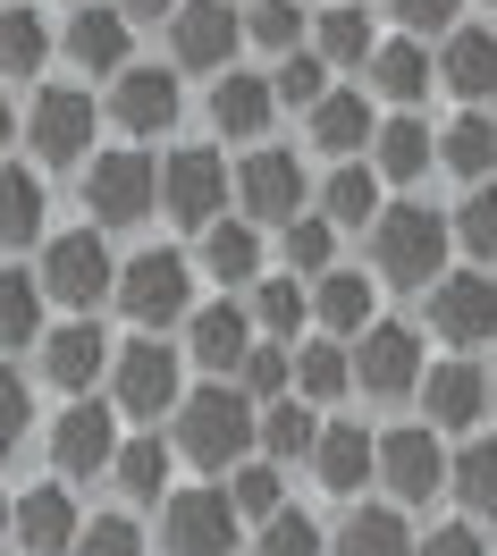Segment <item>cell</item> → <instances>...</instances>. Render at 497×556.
Instances as JSON below:
<instances>
[{
  "mask_svg": "<svg viewBox=\"0 0 497 556\" xmlns=\"http://www.w3.org/2000/svg\"><path fill=\"white\" fill-rule=\"evenodd\" d=\"M178 455L186 464H203V472H237L253 455V430H262V414H253V396L237 380H203L178 396Z\"/></svg>",
  "mask_w": 497,
  "mask_h": 556,
  "instance_id": "6da1fadb",
  "label": "cell"
},
{
  "mask_svg": "<svg viewBox=\"0 0 497 556\" xmlns=\"http://www.w3.org/2000/svg\"><path fill=\"white\" fill-rule=\"evenodd\" d=\"M447 237H456V228H447L430 203H396V211L371 219V262H380L388 287H422L430 295V287L447 278Z\"/></svg>",
  "mask_w": 497,
  "mask_h": 556,
  "instance_id": "7a4b0ae2",
  "label": "cell"
},
{
  "mask_svg": "<svg viewBox=\"0 0 497 556\" xmlns=\"http://www.w3.org/2000/svg\"><path fill=\"white\" fill-rule=\"evenodd\" d=\"M186 396V354L161 346V338H136V346L110 354V405L143 430H161V414H178Z\"/></svg>",
  "mask_w": 497,
  "mask_h": 556,
  "instance_id": "3957f363",
  "label": "cell"
},
{
  "mask_svg": "<svg viewBox=\"0 0 497 556\" xmlns=\"http://www.w3.org/2000/svg\"><path fill=\"white\" fill-rule=\"evenodd\" d=\"M118 313L136 320L143 338H161V329H178L194 313V262L186 253H136V262H118Z\"/></svg>",
  "mask_w": 497,
  "mask_h": 556,
  "instance_id": "277c9868",
  "label": "cell"
},
{
  "mask_svg": "<svg viewBox=\"0 0 497 556\" xmlns=\"http://www.w3.org/2000/svg\"><path fill=\"white\" fill-rule=\"evenodd\" d=\"M42 295L51 304H68V313H93L110 287H118V262H110V244L93 228H68V237H42Z\"/></svg>",
  "mask_w": 497,
  "mask_h": 556,
  "instance_id": "5b68a950",
  "label": "cell"
},
{
  "mask_svg": "<svg viewBox=\"0 0 497 556\" xmlns=\"http://www.w3.org/2000/svg\"><path fill=\"white\" fill-rule=\"evenodd\" d=\"M152 203H161L152 152H93V169H85V211H93V228H136V219H152Z\"/></svg>",
  "mask_w": 497,
  "mask_h": 556,
  "instance_id": "8992f818",
  "label": "cell"
},
{
  "mask_svg": "<svg viewBox=\"0 0 497 556\" xmlns=\"http://www.w3.org/2000/svg\"><path fill=\"white\" fill-rule=\"evenodd\" d=\"M245 515L228 506V489H169L161 506V548L169 556H237Z\"/></svg>",
  "mask_w": 497,
  "mask_h": 556,
  "instance_id": "52a82bcc",
  "label": "cell"
},
{
  "mask_svg": "<svg viewBox=\"0 0 497 556\" xmlns=\"http://www.w3.org/2000/svg\"><path fill=\"white\" fill-rule=\"evenodd\" d=\"M110 455H118V405L68 396V414L51 421V472L60 481H102Z\"/></svg>",
  "mask_w": 497,
  "mask_h": 556,
  "instance_id": "ba28073f",
  "label": "cell"
},
{
  "mask_svg": "<svg viewBox=\"0 0 497 556\" xmlns=\"http://www.w3.org/2000/svg\"><path fill=\"white\" fill-rule=\"evenodd\" d=\"M371 481L388 489L396 506H430V497H447V447H438V430L413 421V430H388L380 439V472Z\"/></svg>",
  "mask_w": 497,
  "mask_h": 556,
  "instance_id": "9c48e42d",
  "label": "cell"
},
{
  "mask_svg": "<svg viewBox=\"0 0 497 556\" xmlns=\"http://www.w3.org/2000/svg\"><path fill=\"white\" fill-rule=\"evenodd\" d=\"M161 211L186 219V228H212L219 211H228V161L203 152V143L169 152V161H161Z\"/></svg>",
  "mask_w": 497,
  "mask_h": 556,
  "instance_id": "30bf717a",
  "label": "cell"
},
{
  "mask_svg": "<svg viewBox=\"0 0 497 556\" xmlns=\"http://www.w3.org/2000/svg\"><path fill=\"white\" fill-rule=\"evenodd\" d=\"M237 42H245V17L228 9V0H178V17H169V51H178V68H237Z\"/></svg>",
  "mask_w": 497,
  "mask_h": 556,
  "instance_id": "8fae6325",
  "label": "cell"
},
{
  "mask_svg": "<svg viewBox=\"0 0 497 556\" xmlns=\"http://www.w3.org/2000/svg\"><path fill=\"white\" fill-rule=\"evenodd\" d=\"M355 388L362 396H413L422 388V338L405 329V320H371L362 329V346H355Z\"/></svg>",
  "mask_w": 497,
  "mask_h": 556,
  "instance_id": "7c38bea8",
  "label": "cell"
},
{
  "mask_svg": "<svg viewBox=\"0 0 497 556\" xmlns=\"http://www.w3.org/2000/svg\"><path fill=\"white\" fill-rule=\"evenodd\" d=\"M430 329H438L456 354L489 346V338H497V278H481V270L438 278V287H430Z\"/></svg>",
  "mask_w": 497,
  "mask_h": 556,
  "instance_id": "4fadbf2b",
  "label": "cell"
},
{
  "mask_svg": "<svg viewBox=\"0 0 497 556\" xmlns=\"http://www.w3.org/2000/svg\"><path fill=\"white\" fill-rule=\"evenodd\" d=\"M76 531H85V515H76L68 481H35V489L9 497V540H17L26 556H68Z\"/></svg>",
  "mask_w": 497,
  "mask_h": 556,
  "instance_id": "5bb4252c",
  "label": "cell"
},
{
  "mask_svg": "<svg viewBox=\"0 0 497 556\" xmlns=\"http://www.w3.org/2000/svg\"><path fill=\"white\" fill-rule=\"evenodd\" d=\"M35 346H42V380L60 388V396H85V388L110 371V354H118V346L102 338V320H93V313L60 320V329H42Z\"/></svg>",
  "mask_w": 497,
  "mask_h": 556,
  "instance_id": "9a60e30c",
  "label": "cell"
},
{
  "mask_svg": "<svg viewBox=\"0 0 497 556\" xmlns=\"http://www.w3.org/2000/svg\"><path fill=\"white\" fill-rule=\"evenodd\" d=\"M26 143H35L42 161H85V152H93V93L42 85L35 110H26Z\"/></svg>",
  "mask_w": 497,
  "mask_h": 556,
  "instance_id": "2e32d148",
  "label": "cell"
},
{
  "mask_svg": "<svg viewBox=\"0 0 497 556\" xmlns=\"http://www.w3.org/2000/svg\"><path fill=\"white\" fill-rule=\"evenodd\" d=\"M237 203H245L253 228H286V219L304 211V169H295V152H253L245 169H237Z\"/></svg>",
  "mask_w": 497,
  "mask_h": 556,
  "instance_id": "e0dca14e",
  "label": "cell"
},
{
  "mask_svg": "<svg viewBox=\"0 0 497 556\" xmlns=\"http://www.w3.org/2000/svg\"><path fill=\"white\" fill-rule=\"evenodd\" d=\"M413 396H422V414H430V430H438V439H447V430H472V421L489 414V371H481V363H438V371H422V388H413Z\"/></svg>",
  "mask_w": 497,
  "mask_h": 556,
  "instance_id": "ac0fdd59",
  "label": "cell"
},
{
  "mask_svg": "<svg viewBox=\"0 0 497 556\" xmlns=\"http://www.w3.org/2000/svg\"><path fill=\"white\" fill-rule=\"evenodd\" d=\"M313 472H320V489H329V497H362V481L380 472V439H371L362 421H320Z\"/></svg>",
  "mask_w": 497,
  "mask_h": 556,
  "instance_id": "d6986e66",
  "label": "cell"
},
{
  "mask_svg": "<svg viewBox=\"0 0 497 556\" xmlns=\"http://www.w3.org/2000/svg\"><path fill=\"white\" fill-rule=\"evenodd\" d=\"M245 354H253V320L237 304H194L186 313V363H203L212 380H237Z\"/></svg>",
  "mask_w": 497,
  "mask_h": 556,
  "instance_id": "ffe728a7",
  "label": "cell"
},
{
  "mask_svg": "<svg viewBox=\"0 0 497 556\" xmlns=\"http://www.w3.org/2000/svg\"><path fill=\"white\" fill-rule=\"evenodd\" d=\"M110 118H118L127 136H169V127H178V76L169 68H118Z\"/></svg>",
  "mask_w": 497,
  "mask_h": 556,
  "instance_id": "44dd1931",
  "label": "cell"
},
{
  "mask_svg": "<svg viewBox=\"0 0 497 556\" xmlns=\"http://www.w3.org/2000/svg\"><path fill=\"white\" fill-rule=\"evenodd\" d=\"M127 42H136V26L118 17V9H76L68 17V35H60V51H68V68H85V76H118L127 68Z\"/></svg>",
  "mask_w": 497,
  "mask_h": 556,
  "instance_id": "7402d4cb",
  "label": "cell"
},
{
  "mask_svg": "<svg viewBox=\"0 0 497 556\" xmlns=\"http://www.w3.org/2000/svg\"><path fill=\"white\" fill-rule=\"evenodd\" d=\"M438 85L463 93V102H489L497 93V35L489 26H456L447 51H438Z\"/></svg>",
  "mask_w": 497,
  "mask_h": 556,
  "instance_id": "603a6c76",
  "label": "cell"
},
{
  "mask_svg": "<svg viewBox=\"0 0 497 556\" xmlns=\"http://www.w3.org/2000/svg\"><path fill=\"white\" fill-rule=\"evenodd\" d=\"M371 313H380V287H362L355 270H320L313 278V320L346 346V338H362L371 329Z\"/></svg>",
  "mask_w": 497,
  "mask_h": 556,
  "instance_id": "cb8c5ba5",
  "label": "cell"
},
{
  "mask_svg": "<svg viewBox=\"0 0 497 556\" xmlns=\"http://www.w3.org/2000/svg\"><path fill=\"white\" fill-rule=\"evenodd\" d=\"M270 110H279L270 76L219 68V85H212V127H219V136H262V127H270Z\"/></svg>",
  "mask_w": 497,
  "mask_h": 556,
  "instance_id": "d4e9b609",
  "label": "cell"
},
{
  "mask_svg": "<svg viewBox=\"0 0 497 556\" xmlns=\"http://www.w3.org/2000/svg\"><path fill=\"white\" fill-rule=\"evenodd\" d=\"M262 414V430H253V447L270 455V464H313V439H320V405H304V396H279V405H253Z\"/></svg>",
  "mask_w": 497,
  "mask_h": 556,
  "instance_id": "484cf974",
  "label": "cell"
},
{
  "mask_svg": "<svg viewBox=\"0 0 497 556\" xmlns=\"http://www.w3.org/2000/svg\"><path fill=\"white\" fill-rule=\"evenodd\" d=\"M430 161H438V136H430L422 118H388L371 136V177H388V186H413Z\"/></svg>",
  "mask_w": 497,
  "mask_h": 556,
  "instance_id": "4316f807",
  "label": "cell"
},
{
  "mask_svg": "<svg viewBox=\"0 0 497 556\" xmlns=\"http://www.w3.org/2000/svg\"><path fill=\"white\" fill-rule=\"evenodd\" d=\"M203 270H212L219 287H253V278H262V228H253V219H212V228H203Z\"/></svg>",
  "mask_w": 497,
  "mask_h": 556,
  "instance_id": "83f0119b",
  "label": "cell"
},
{
  "mask_svg": "<svg viewBox=\"0 0 497 556\" xmlns=\"http://www.w3.org/2000/svg\"><path fill=\"white\" fill-rule=\"evenodd\" d=\"M371 136H380V118H371V102H362V93H320V102H313V143H320V152L355 161Z\"/></svg>",
  "mask_w": 497,
  "mask_h": 556,
  "instance_id": "f1b7e54d",
  "label": "cell"
},
{
  "mask_svg": "<svg viewBox=\"0 0 497 556\" xmlns=\"http://www.w3.org/2000/svg\"><path fill=\"white\" fill-rule=\"evenodd\" d=\"M447 489L463 497L472 522H497V439H463V447L447 455Z\"/></svg>",
  "mask_w": 497,
  "mask_h": 556,
  "instance_id": "f546056e",
  "label": "cell"
},
{
  "mask_svg": "<svg viewBox=\"0 0 497 556\" xmlns=\"http://www.w3.org/2000/svg\"><path fill=\"white\" fill-rule=\"evenodd\" d=\"M329 548H337V556H413V531H405L396 506H355V515L337 522Z\"/></svg>",
  "mask_w": 497,
  "mask_h": 556,
  "instance_id": "4dcf8cb0",
  "label": "cell"
},
{
  "mask_svg": "<svg viewBox=\"0 0 497 556\" xmlns=\"http://www.w3.org/2000/svg\"><path fill=\"white\" fill-rule=\"evenodd\" d=\"M320 219H329V228L380 219V177H371V161H337V169H329V186H320Z\"/></svg>",
  "mask_w": 497,
  "mask_h": 556,
  "instance_id": "1f68e13d",
  "label": "cell"
},
{
  "mask_svg": "<svg viewBox=\"0 0 497 556\" xmlns=\"http://www.w3.org/2000/svg\"><path fill=\"white\" fill-rule=\"evenodd\" d=\"M346 388H355V354L337 346V338L295 346V396H304V405H337Z\"/></svg>",
  "mask_w": 497,
  "mask_h": 556,
  "instance_id": "d6a6232c",
  "label": "cell"
},
{
  "mask_svg": "<svg viewBox=\"0 0 497 556\" xmlns=\"http://www.w3.org/2000/svg\"><path fill=\"white\" fill-rule=\"evenodd\" d=\"M42 237V177L0 161V253H26Z\"/></svg>",
  "mask_w": 497,
  "mask_h": 556,
  "instance_id": "836d02e7",
  "label": "cell"
},
{
  "mask_svg": "<svg viewBox=\"0 0 497 556\" xmlns=\"http://www.w3.org/2000/svg\"><path fill=\"white\" fill-rule=\"evenodd\" d=\"M362 68H371V93H388V102H422V93H430V51L413 35H405V42H380Z\"/></svg>",
  "mask_w": 497,
  "mask_h": 556,
  "instance_id": "e575fe53",
  "label": "cell"
},
{
  "mask_svg": "<svg viewBox=\"0 0 497 556\" xmlns=\"http://www.w3.org/2000/svg\"><path fill=\"white\" fill-rule=\"evenodd\" d=\"M110 481L127 489L136 506H152V497L169 489V447H161V430H143V439H118V455H110Z\"/></svg>",
  "mask_w": 497,
  "mask_h": 556,
  "instance_id": "d590c367",
  "label": "cell"
},
{
  "mask_svg": "<svg viewBox=\"0 0 497 556\" xmlns=\"http://www.w3.org/2000/svg\"><path fill=\"white\" fill-rule=\"evenodd\" d=\"M35 338H42V278H26V270L0 262V354L35 346Z\"/></svg>",
  "mask_w": 497,
  "mask_h": 556,
  "instance_id": "8d00e7d4",
  "label": "cell"
},
{
  "mask_svg": "<svg viewBox=\"0 0 497 556\" xmlns=\"http://www.w3.org/2000/svg\"><path fill=\"white\" fill-rule=\"evenodd\" d=\"M438 161H447L456 177H472V186H489V169H497V127L481 118V110H463L456 127L438 136Z\"/></svg>",
  "mask_w": 497,
  "mask_h": 556,
  "instance_id": "74e56055",
  "label": "cell"
},
{
  "mask_svg": "<svg viewBox=\"0 0 497 556\" xmlns=\"http://www.w3.org/2000/svg\"><path fill=\"white\" fill-rule=\"evenodd\" d=\"M42 60H51L42 17H35V9H0V85H26Z\"/></svg>",
  "mask_w": 497,
  "mask_h": 556,
  "instance_id": "f35d334b",
  "label": "cell"
},
{
  "mask_svg": "<svg viewBox=\"0 0 497 556\" xmlns=\"http://www.w3.org/2000/svg\"><path fill=\"white\" fill-rule=\"evenodd\" d=\"M371 51H380V35H371L362 0H346V9H320V60H329V68H362Z\"/></svg>",
  "mask_w": 497,
  "mask_h": 556,
  "instance_id": "ab89813d",
  "label": "cell"
},
{
  "mask_svg": "<svg viewBox=\"0 0 497 556\" xmlns=\"http://www.w3.org/2000/svg\"><path fill=\"white\" fill-rule=\"evenodd\" d=\"M253 320L286 346V338L313 320V287H295V278H253Z\"/></svg>",
  "mask_w": 497,
  "mask_h": 556,
  "instance_id": "60d3db41",
  "label": "cell"
},
{
  "mask_svg": "<svg viewBox=\"0 0 497 556\" xmlns=\"http://www.w3.org/2000/svg\"><path fill=\"white\" fill-rule=\"evenodd\" d=\"M219 489H228V506H237V515H253V522H270V515L286 506V481H279V464H270V455H262V464L245 455V464H237Z\"/></svg>",
  "mask_w": 497,
  "mask_h": 556,
  "instance_id": "b9f144b4",
  "label": "cell"
},
{
  "mask_svg": "<svg viewBox=\"0 0 497 556\" xmlns=\"http://www.w3.org/2000/svg\"><path fill=\"white\" fill-rule=\"evenodd\" d=\"M237 388H245L253 405H279V396H295V346H253L245 363H237Z\"/></svg>",
  "mask_w": 497,
  "mask_h": 556,
  "instance_id": "7bdbcfd3",
  "label": "cell"
},
{
  "mask_svg": "<svg viewBox=\"0 0 497 556\" xmlns=\"http://www.w3.org/2000/svg\"><path fill=\"white\" fill-rule=\"evenodd\" d=\"M279 244H286V278H320V270H329V253H337V228L295 211V219L279 228Z\"/></svg>",
  "mask_w": 497,
  "mask_h": 556,
  "instance_id": "ee69618b",
  "label": "cell"
},
{
  "mask_svg": "<svg viewBox=\"0 0 497 556\" xmlns=\"http://www.w3.org/2000/svg\"><path fill=\"white\" fill-rule=\"evenodd\" d=\"M447 228H456V244L472 253V262H497V186H472Z\"/></svg>",
  "mask_w": 497,
  "mask_h": 556,
  "instance_id": "f6af8a7d",
  "label": "cell"
},
{
  "mask_svg": "<svg viewBox=\"0 0 497 556\" xmlns=\"http://www.w3.org/2000/svg\"><path fill=\"white\" fill-rule=\"evenodd\" d=\"M253 556H329V540H320L313 515H295V506H279V515L262 522V540H253Z\"/></svg>",
  "mask_w": 497,
  "mask_h": 556,
  "instance_id": "bcb514c9",
  "label": "cell"
},
{
  "mask_svg": "<svg viewBox=\"0 0 497 556\" xmlns=\"http://www.w3.org/2000/svg\"><path fill=\"white\" fill-rule=\"evenodd\" d=\"M245 35L262 42V51H295V35H304V0H253L245 9Z\"/></svg>",
  "mask_w": 497,
  "mask_h": 556,
  "instance_id": "7dc6e473",
  "label": "cell"
},
{
  "mask_svg": "<svg viewBox=\"0 0 497 556\" xmlns=\"http://www.w3.org/2000/svg\"><path fill=\"white\" fill-rule=\"evenodd\" d=\"M270 93H279V102H295V110H313L320 93H329V60H320V51H286L279 76H270Z\"/></svg>",
  "mask_w": 497,
  "mask_h": 556,
  "instance_id": "c3c4849f",
  "label": "cell"
},
{
  "mask_svg": "<svg viewBox=\"0 0 497 556\" xmlns=\"http://www.w3.org/2000/svg\"><path fill=\"white\" fill-rule=\"evenodd\" d=\"M68 556H143V531H136V515H85Z\"/></svg>",
  "mask_w": 497,
  "mask_h": 556,
  "instance_id": "681fc988",
  "label": "cell"
},
{
  "mask_svg": "<svg viewBox=\"0 0 497 556\" xmlns=\"http://www.w3.org/2000/svg\"><path fill=\"white\" fill-rule=\"evenodd\" d=\"M26 421H35V396H26V380L0 363V455L26 447Z\"/></svg>",
  "mask_w": 497,
  "mask_h": 556,
  "instance_id": "f907efd6",
  "label": "cell"
},
{
  "mask_svg": "<svg viewBox=\"0 0 497 556\" xmlns=\"http://www.w3.org/2000/svg\"><path fill=\"white\" fill-rule=\"evenodd\" d=\"M388 9H396L405 35H456V9H463V0H388Z\"/></svg>",
  "mask_w": 497,
  "mask_h": 556,
  "instance_id": "816d5d0a",
  "label": "cell"
},
{
  "mask_svg": "<svg viewBox=\"0 0 497 556\" xmlns=\"http://www.w3.org/2000/svg\"><path fill=\"white\" fill-rule=\"evenodd\" d=\"M413 556H489V540H481L472 522H438V531L413 540Z\"/></svg>",
  "mask_w": 497,
  "mask_h": 556,
  "instance_id": "f5cc1de1",
  "label": "cell"
},
{
  "mask_svg": "<svg viewBox=\"0 0 497 556\" xmlns=\"http://www.w3.org/2000/svg\"><path fill=\"white\" fill-rule=\"evenodd\" d=\"M110 9H118L127 26H169V17H178V0H110Z\"/></svg>",
  "mask_w": 497,
  "mask_h": 556,
  "instance_id": "db71d44e",
  "label": "cell"
},
{
  "mask_svg": "<svg viewBox=\"0 0 497 556\" xmlns=\"http://www.w3.org/2000/svg\"><path fill=\"white\" fill-rule=\"evenodd\" d=\"M9 136H17V110H9V93H0V152H9Z\"/></svg>",
  "mask_w": 497,
  "mask_h": 556,
  "instance_id": "11a10c76",
  "label": "cell"
},
{
  "mask_svg": "<svg viewBox=\"0 0 497 556\" xmlns=\"http://www.w3.org/2000/svg\"><path fill=\"white\" fill-rule=\"evenodd\" d=\"M0 531H9V481H0Z\"/></svg>",
  "mask_w": 497,
  "mask_h": 556,
  "instance_id": "9f6ffc18",
  "label": "cell"
},
{
  "mask_svg": "<svg viewBox=\"0 0 497 556\" xmlns=\"http://www.w3.org/2000/svg\"><path fill=\"white\" fill-rule=\"evenodd\" d=\"M489 414H497V371H489Z\"/></svg>",
  "mask_w": 497,
  "mask_h": 556,
  "instance_id": "6f0895ef",
  "label": "cell"
},
{
  "mask_svg": "<svg viewBox=\"0 0 497 556\" xmlns=\"http://www.w3.org/2000/svg\"><path fill=\"white\" fill-rule=\"evenodd\" d=\"M0 9H26V0H0Z\"/></svg>",
  "mask_w": 497,
  "mask_h": 556,
  "instance_id": "680465c9",
  "label": "cell"
},
{
  "mask_svg": "<svg viewBox=\"0 0 497 556\" xmlns=\"http://www.w3.org/2000/svg\"><path fill=\"white\" fill-rule=\"evenodd\" d=\"M489 17H497V0H489ZM489 35H497V26H489Z\"/></svg>",
  "mask_w": 497,
  "mask_h": 556,
  "instance_id": "91938a15",
  "label": "cell"
},
{
  "mask_svg": "<svg viewBox=\"0 0 497 556\" xmlns=\"http://www.w3.org/2000/svg\"><path fill=\"white\" fill-rule=\"evenodd\" d=\"M76 9H85V0H76Z\"/></svg>",
  "mask_w": 497,
  "mask_h": 556,
  "instance_id": "94428289",
  "label": "cell"
}]
</instances>
